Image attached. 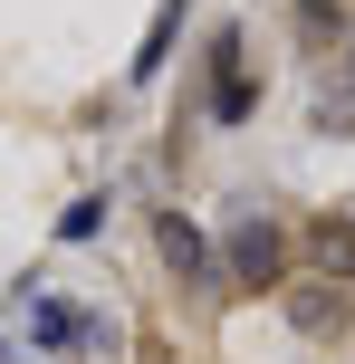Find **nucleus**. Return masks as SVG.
Instances as JSON below:
<instances>
[{
  "mask_svg": "<svg viewBox=\"0 0 355 364\" xmlns=\"http://www.w3.org/2000/svg\"><path fill=\"white\" fill-rule=\"evenodd\" d=\"M154 250H164V269L192 288V307H221V297H231V269H221V250L202 240L192 211H154Z\"/></svg>",
  "mask_w": 355,
  "mask_h": 364,
  "instance_id": "obj_1",
  "label": "nucleus"
},
{
  "mask_svg": "<svg viewBox=\"0 0 355 364\" xmlns=\"http://www.w3.org/2000/svg\"><path fill=\"white\" fill-rule=\"evenodd\" d=\"M221 269H231V288H288V230L269 211H240L221 240Z\"/></svg>",
  "mask_w": 355,
  "mask_h": 364,
  "instance_id": "obj_2",
  "label": "nucleus"
},
{
  "mask_svg": "<svg viewBox=\"0 0 355 364\" xmlns=\"http://www.w3.org/2000/svg\"><path fill=\"white\" fill-rule=\"evenodd\" d=\"M279 307H288V326H298L307 346L346 336V316H355V307H346V278H327V269H317V278H288V288H279Z\"/></svg>",
  "mask_w": 355,
  "mask_h": 364,
  "instance_id": "obj_3",
  "label": "nucleus"
},
{
  "mask_svg": "<svg viewBox=\"0 0 355 364\" xmlns=\"http://www.w3.org/2000/svg\"><path fill=\"white\" fill-rule=\"evenodd\" d=\"M298 29L317 38V48H337V38H346V10H337V0H298Z\"/></svg>",
  "mask_w": 355,
  "mask_h": 364,
  "instance_id": "obj_5",
  "label": "nucleus"
},
{
  "mask_svg": "<svg viewBox=\"0 0 355 364\" xmlns=\"http://www.w3.org/2000/svg\"><path fill=\"white\" fill-rule=\"evenodd\" d=\"M307 259L355 288V211H317V220H307Z\"/></svg>",
  "mask_w": 355,
  "mask_h": 364,
  "instance_id": "obj_4",
  "label": "nucleus"
}]
</instances>
